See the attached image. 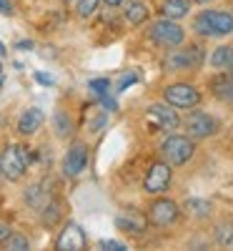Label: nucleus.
Segmentation results:
<instances>
[{"label":"nucleus","instance_id":"1","mask_svg":"<svg viewBox=\"0 0 233 251\" xmlns=\"http://www.w3.org/2000/svg\"><path fill=\"white\" fill-rule=\"evenodd\" d=\"M30 161H33V156L28 151V146L10 143V146H5V151L0 153V176L8 178V181H20L25 176Z\"/></svg>","mask_w":233,"mask_h":251},{"label":"nucleus","instance_id":"2","mask_svg":"<svg viewBox=\"0 0 233 251\" xmlns=\"http://www.w3.org/2000/svg\"><path fill=\"white\" fill-rule=\"evenodd\" d=\"M193 28L206 38H223L233 33V15L226 10H203L193 20Z\"/></svg>","mask_w":233,"mask_h":251},{"label":"nucleus","instance_id":"3","mask_svg":"<svg viewBox=\"0 0 233 251\" xmlns=\"http://www.w3.org/2000/svg\"><path fill=\"white\" fill-rule=\"evenodd\" d=\"M206 53L201 46H188V48H171L163 58L165 71H196L203 66Z\"/></svg>","mask_w":233,"mask_h":251},{"label":"nucleus","instance_id":"4","mask_svg":"<svg viewBox=\"0 0 233 251\" xmlns=\"http://www.w3.org/2000/svg\"><path fill=\"white\" fill-rule=\"evenodd\" d=\"M193 151H196L193 138L190 136H176V133H171L161 146L163 161L171 163V166H183L190 156H193Z\"/></svg>","mask_w":233,"mask_h":251},{"label":"nucleus","instance_id":"5","mask_svg":"<svg viewBox=\"0 0 233 251\" xmlns=\"http://www.w3.org/2000/svg\"><path fill=\"white\" fill-rule=\"evenodd\" d=\"M148 35H151L153 43L163 46V48H178L183 40H186V33L183 28L176 23L173 18H163V20H156V23L151 25V30H148Z\"/></svg>","mask_w":233,"mask_h":251},{"label":"nucleus","instance_id":"6","mask_svg":"<svg viewBox=\"0 0 233 251\" xmlns=\"http://www.w3.org/2000/svg\"><path fill=\"white\" fill-rule=\"evenodd\" d=\"M163 98L171 103L173 108L190 111L201 103V91L193 86V83H171V86H165Z\"/></svg>","mask_w":233,"mask_h":251},{"label":"nucleus","instance_id":"7","mask_svg":"<svg viewBox=\"0 0 233 251\" xmlns=\"http://www.w3.org/2000/svg\"><path fill=\"white\" fill-rule=\"evenodd\" d=\"M148 121H151V126H156V131H171V133L181 126L176 108L168 100L165 103H151V106H148Z\"/></svg>","mask_w":233,"mask_h":251},{"label":"nucleus","instance_id":"8","mask_svg":"<svg viewBox=\"0 0 233 251\" xmlns=\"http://www.w3.org/2000/svg\"><path fill=\"white\" fill-rule=\"evenodd\" d=\"M171 163H153L151 169H148L145 178H143V188L148 194H165L168 186H171Z\"/></svg>","mask_w":233,"mask_h":251},{"label":"nucleus","instance_id":"9","mask_svg":"<svg viewBox=\"0 0 233 251\" xmlns=\"http://www.w3.org/2000/svg\"><path fill=\"white\" fill-rule=\"evenodd\" d=\"M86 166H88V146L75 141L68 149L66 158H63V174L75 178V176H80L83 171H86Z\"/></svg>","mask_w":233,"mask_h":251},{"label":"nucleus","instance_id":"10","mask_svg":"<svg viewBox=\"0 0 233 251\" xmlns=\"http://www.w3.org/2000/svg\"><path fill=\"white\" fill-rule=\"evenodd\" d=\"M178 219V203L171 199H158L148 206V221L153 226H171Z\"/></svg>","mask_w":233,"mask_h":251},{"label":"nucleus","instance_id":"11","mask_svg":"<svg viewBox=\"0 0 233 251\" xmlns=\"http://www.w3.org/2000/svg\"><path fill=\"white\" fill-rule=\"evenodd\" d=\"M186 131L190 138H208L218 131V118L208 113H190L186 118Z\"/></svg>","mask_w":233,"mask_h":251},{"label":"nucleus","instance_id":"12","mask_svg":"<svg viewBox=\"0 0 233 251\" xmlns=\"http://www.w3.org/2000/svg\"><path fill=\"white\" fill-rule=\"evenodd\" d=\"M55 249L58 251H80V249H86V234H83V228L75 221H68L66 228L60 231L58 241H55Z\"/></svg>","mask_w":233,"mask_h":251},{"label":"nucleus","instance_id":"13","mask_svg":"<svg viewBox=\"0 0 233 251\" xmlns=\"http://www.w3.org/2000/svg\"><path fill=\"white\" fill-rule=\"evenodd\" d=\"M48 186H50L48 181H40V183L30 186L28 191H25V201H28V206L35 208V211H43V208L48 206V201L53 199V191H50Z\"/></svg>","mask_w":233,"mask_h":251},{"label":"nucleus","instance_id":"14","mask_svg":"<svg viewBox=\"0 0 233 251\" xmlns=\"http://www.w3.org/2000/svg\"><path fill=\"white\" fill-rule=\"evenodd\" d=\"M43 121H46V113L40 111V108H28L23 116H20V121H18L20 136H33V133H38V128L43 126Z\"/></svg>","mask_w":233,"mask_h":251},{"label":"nucleus","instance_id":"15","mask_svg":"<svg viewBox=\"0 0 233 251\" xmlns=\"http://www.w3.org/2000/svg\"><path fill=\"white\" fill-rule=\"evenodd\" d=\"M116 226L120 231H128V234H143L145 231V219L138 211H123V214H118Z\"/></svg>","mask_w":233,"mask_h":251},{"label":"nucleus","instance_id":"16","mask_svg":"<svg viewBox=\"0 0 233 251\" xmlns=\"http://www.w3.org/2000/svg\"><path fill=\"white\" fill-rule=\"evenodd\" d=\"M210 93L216 98H221L223 103H231L233 106V75L226 78V75H216L210 80Z\"/></svg>","mask_w":233,"mask_h":251},{"label":"nucleus","instance_id":"17","mask_svg":"<svg viewBox=\"0 0 233 251\" xmlns=\"http://www.w3.org/2000/svg\"><path fill=\"white\" fill-rule=\"evenodd\" d=\"M188 10H190V3H188V0H163V5H161L163 18H173V20L186 18Z\"/></svg>","mask_w":233,"mask_h":251},{"label":"nucleus","instance_id":"18","mask_svg":"<svg viewBox=\"0 0 233 251\" xmlns=\"http://www.w3.org/2000/svg\"><path fill=\"white\" fill-rule=\"evenodd\" d=\"M125 20H128L131 25H140L148 20V8L140 3V0H131L128 5H125Z\"/></svg>","mask_w":233,"mask_h":251},{"label":"nucleus","instance_id":"19","mask_svg":"<svg viewBox=\"0 0 233 251\" xmlns=\"http://www.w3.org/2000/svg\"><path fill=\"white\" fill-rule=\"evenodd\" d=\"M231 63H233V48L231 46H218L213 53H210V66L218 68V71L231 68Z\"/></svg>","mask_w":233,"mask_h":251},{"label":"nucleus","instance_id":"20","mask_svg":"<svg viewBox=\"0 0 233 251\" xmlns=\"http://www.w3.org/2000/svg\"><path fill=\"white\" fill-rule=\"evenodd\" d=\"M183 208L190 216H196V219H206V216H210V211H213L210 201H206V199H188Z\"/></svg>","mask_w":233,"mask_h":251},{"label":"nucleus","instance_id":"21","mask_svg":"<svg viewBox=\"0 0 233 251\" xmlns=\"http://www.w3.org/2000/svg\"><path fill=\"white\" fill-rule=\"evenodd\" d=\"M60 214H63V206H60L58 199H50L48 206L43 208V211H40V216H43V224H46V226H55V224L60 221Z\"/></svg>","mask_w":233,"mask_h":251},{"label":"nucleus","instance_id":"22","mask_svg":"<svg viewBox=\"0 0 233 251\" xmlns=\"http://www.w3.org/2000/svg\"><path fill=\"white\" fill-rule=\"evenodd\" d=\"M73 3H75V13H78L80 18H91V15L98 10L100 0H73Z\"/></svg>","mask_w":233,"mask_h":251},{"label":"nucleus","instance_id":"23","mask_svg":"<svg viewBox=\"0 0 233 251\" xmlns=\"http://www.w3.org/2000/svg\"><path fill=\"white\" fill-rule=\"evenodd\" d=\"M53 123H55V133H58L60 138H66V136L70 133V128H73V123H70V118H68L66 113H55V116H53Z\"/></svg>","mask_w":233,"mask_h":251},{"label":"nucleus","instance_id":"24","mask_svg":"<svg viewBox=\"0 0 233 251\" xmlns=\"http://www.w3.org/2000/svg\"><path fill=\"white\" fill-rule=\"evenodd\" d=\"M88 88H91V93H93L95 98H103V96L111 93V80H108V78H95V80L88 83Z\"/></svg>","mask_w":233,"mask_h":251},{"label":"nucleus","instance_id":"25","mask_svg":"<svg viewBox=\"0 0 233 251\" xmlns=\"http://www.w3.org/2000/svg\"><path fill=\"white\" fill-rule=\"evenodd\" d=\"M5 249H10V251H28L30 249V241L25 236H20V234H10L5 239Z\"/></svg>","mask_w":233,"mask_h":251},{"label":"nucleus","instance_id":"26","mask_svg":"<svg viewBox=\"0 0 233 251\" xmlns=\"http://www.w3.org/2000/svg\"><path fill=\"white\" fill-rule=\"evenodd\" d=\"M216 239H218V244H231V239H233V224H231V221H223V224L218 226Z\"/></svg>","mask_w":233,"mask_h":251},{"label":"nucleus","instance_id":"27","mask_svg":"<svg viewBox=\"0 0 233 251\" xmlns=\"http://www.w3.org/2000/svg\"><path fill=\"white\" fill-rule=\"evenodd\" d=\"M136 80H138V73H133V71H131V73H125V75H123V78L118 80V86H116V91H118V93H120V91H128V88L133 86Z\"/></svg>","mask_w":233,"mask_h":251},{"label":"nucleus","instance_id":"28","mask_svg":"<svg viewBox=\"0 0 233 251\" xmlns=\"http://www.w3.org/2000/svg\"><path fill=\"white\" fill-rule=\"evenodd\" d=\"M100 249H105V251H125L128 246H125L123 241H113V239H103L100 241Z\"/></svg>","mask_w":233,"mask_h":251},{"label":"nucleus","instance_id":"29","mask_svg":"<svg viewBox=\"0 0 233 251\" xmlns=\"http://www.w3.org/2000/svg\"><path fill=\"white\" fill-rule=\"evenodd\" d=\"M100 103L105 106V111H118V103L111 98V93H108V96H103V98H100Z\"/></svg>","mask_w":233,"mask_h":251},{"label":"nucleus","instance_id":"30","mask_svg":"<svg viewBox=\"0 0 233 251\" xmlns=\"http://www.w3.org/2000/svg\"><path fill=\"white\" fill-rule=\"evenodd\" d=\"M13 231H10V226L5 224V221H0V244H5V239L10 236Z\"/></svg>","mask_w":233,"mask_h":251},{"label":"nucleus","instance_id":"31","mask_svg":"<svg viewBox=\"0 0 233 251\" xmlns=\"http://www.w3.org/2000/svg\"><path fill=\"white\" fill-rule=\"evenodd\" d=\"M35 80H38V83H43V86H53V78L46 75V73H35Z\"/></svg>","mask_w":233,"mask_h":251},{"label":"nucleus","instance_id":"32","mask_svg":"<svg viewBox=\"0 0 233 251\" xmlns=\"http://www.w3.org/2000/svg\"><path fill=\"white\" fill-rule=\"evenodd\" d=\"M30 48H33L30 40H20V43H18V50H30Z\"/></svg>","mask_w":233,"mask_h":251},{"label":"nucleus","instance_id":"33","mask_svg":"<svg viewBox=\"0 0 233 251\" xmlns=\"http://www.w3.org/2000/svg\"><path fill=\"white\" fill-rule=\"evenodd\" d=\"M10 10H13V8H10V3H8V0H0V13H5V15H8Z\"/></svg>","mask_w":233,"mask_h":251},{"label":"nucleus","instance_id":"34","mask_svg":"<svg viewBox=\"0 0 233 251\" xmlns=\"http://www.w3.org/2000/svg\"><path fill=\"white\" fill-rule=\"evenodd\" d=\"M103 3H105V5H111V8H116V5L123 3V0H103Z\"/></svg>","mask_w":233,"mask_h":251},{"label":"nucleus","instance_id":"35","mask_svg":"<svg viewBox=\"0 0 233 251\" xmlns=\"http://www.w3.org/2000/svg\"><path fill=\"white\" fill-rule=\"evenodd\" d=\"M193 3H198V5H208V3H213V0H193Z\"/></svg>","mask_w":233,"mask_h":251},{"label":"nucleus","instance_id":"36","mask_svg":"<svg viewBox=\"0 0 233 251\" xmlns=\"http://www.w3.org/2000/svg\"><path fill=\"white\" fill-rule=\"evenodd\" d=\"M228 71H231V75H233V63H231V68H228Z\"/></svg>","mask_w":233,"mask_h":251},{"label":"nucleus","instance_id":"37","mask_svg":"<svg viewBox=\"0 0 233 251\" xmlns=\"http://www.w3.org/2000/svg\"><path fill=\"white\" fill-rule=\"evenodd\" d=\"M228 246H231V249H233V239H231V244H228Z\"/></svg>","mask_w":233,"mask_h":251},{"label":"nucleus","instance_id":"38","mask_svg":"<svg viewBox=\"0 0 233 251\" xmlns=\"http://www.w3.org/2000/svg\"><path fill=\"white\" fill-rule=\"evenodd\" d=\"M66 3H68V0H66Z\"/></svg>","mask_w":233,"mask_h":251}]
</instances>
